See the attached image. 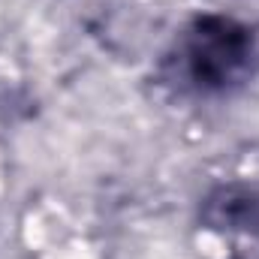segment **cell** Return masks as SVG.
<instances>
[{
  "label": "cell",
  "instance_id": "obj_1",
  "mask_svg": "<svg viewBox=\"0 0 259 259\" xmlns=\"http://www.w3.org/2000/svg\"><path fill=\"white\" fill-rule=\"evenodd\" d=\"M181 66L196 91L217 94L244 78L253 61V33L229 15H199L181 39Z\"/></svg>",
  "mask_w": 259,
  "mask_h": 259
},
{
  "label": "cell",
  "instance_id": "obj_2",
  "mask_svg": "<svg viewBox=\"0 0 259 259\" xmlns=\"http://www.w3.org/2000/svg\"><path fill=\"white\" fill-rule=\"evenodd\" d=\"M199 217L214 232L259 235V184H220L202 199Z\"/></svg>",
  "mask_w": 259,
  "mask_h": 259
}]
</instances>
